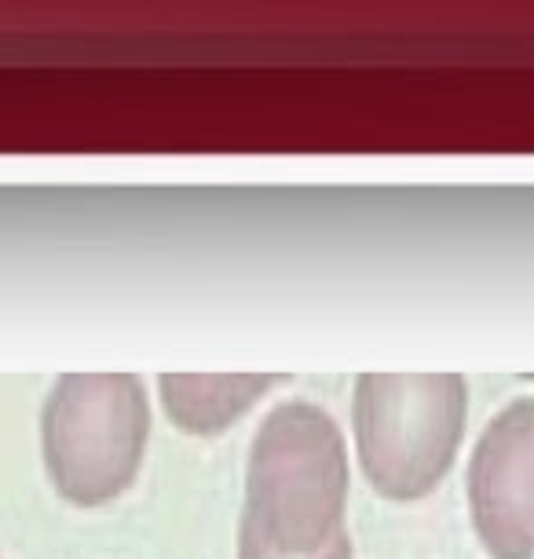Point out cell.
Returning a JSON list of instances; mask_svg holds the SVG:
<instances>
[{"label": "cell", "instance_id": "277c9868", "mask_svg": "<svg viewBox=\"0 0 534 559\" xmlns=\"http://www.w3.org/2000/svg\"><path fill=\"white\" fill-rule=\"evenodd\" d=\"M468 515L495 559H534V395L512 399L479 431L465 472Z\"/></svg>", "mask_w": 534, "mask_h": 559}, {"label": "cell", "instance_id": "3957f363", "mask_svg": "<svg viewBox=\"0 0 534 559\" xmlns=\"http://www.w3.org/2000/svg\"><path fill=\"white\" fill-rule=\"evenodd\" d=\"M468 381L462 373H359L352 428L363 472L384 498L436 490L465 436Z\"/></svg>", "mask_w": 534, "mask_h": 559}, {"label": "cell", "instance_id": "8992f818", "mask_svg": "<svg viewBox=\"0 0 534 559\" xmlns=\"http://www.w3.org/2000/svg\"><path fill=\"white\" fill-rule=\"evenodd\" d=\"M238 559H355L352 552V537H348V526L333 537L327 548H319V552L311 556H282V552H271L268 545H260L257 537H249L246 531H238Z\"/></svg>", "mask_w": 534, "mask_h": 559}, {"label": "cell", "instance_id": "6da1fadb", "mask_svg": "<svg viewBox=\"0 0 534 559\" xmlns=\"http://www.w3.org/2000/svg\"><path fill=\"white\" fill-rule=\"evenodd\" d=\"M344 504L348 447L337 420L308 399H282L249 442L238 531L271 552L311 556L344 531Z\"/></svg>", "mask_w": 534, "mask_h": 559}, {"label": "cell", "instance_id": "7a4b0ae2", "mask_svg": "<svg viewBox=\"0 0 534 559\" xmlns=\"http://www.w3.org/2000/svg\"><path fill=\"white\" fill-rule=\"evenodd\" d=\"M151 439V399L135 373H62L40 406V457L59 498L81 509L132 487Z\"/></svg>", "mask_w": 534, "mask_h": 559}, {"label": "cell", "instance_id": "5b68a950", "mask_svg": "<svg viewBox=\"0 0 534 559\" xmlns=\"http://www.w3.org/2000/svg\"><path fill=\"white\" fill-rule=\"evenodd\" d=\"M278 381V373H162L158 392L173 425L213 436L235 425Z\"/></svg>", "mask_w": 534, "mask_h": 559}]
</instances>
